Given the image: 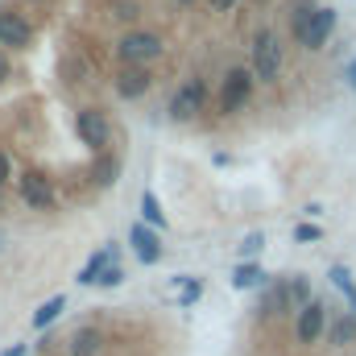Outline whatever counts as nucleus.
<instances>
[{"label": "nucleus", "mask_w": 356, "mask_h": 356, "mask_svg": "<svg viewBox=\"0 0 356 356\" xmlns=\"http://www.w3.org/2000/svg\"><path fill=\"white\" fill-rule=\"evenodd\" d=\"M108 54H112L116 67H154L166 54V38L158 29H149V25H137V29L116 33L112 46H108Z\"/></svg>", "instance_id": "f257e3e1"}, {"label": "nucleus", "mask_w": 356, "mask_h": 356, "mask_svg": "<svg viewBox=\"0 0 356 356\" xmlns=\"http://www.w3.org/2000/svg\"><path fill=\"white\" fill-rule=\"evenodd\" d=\"M257 71L249 67V63H232L224 75H220V83H216V116L220 120H232V116H241L249 104H253V95H257Z\"/></svg>", "instance_id": "f03ea898"}, {"label": "nucleus", "mask_w": 356, "mask_h": 356, "mask_svg": "<svg viewBox=\"0 0 356 356\" xmlns=\"http://www.w3.org/2000/svg\"><path fill=\"white\" fill-rule=\"evenodd\" d=\"M249 67L257 71L261 88H277V79L286 71V42L273 25H257L249 33Z\"/></svg>", "instance_id": "7ed1b4c3"}, {"label": "nucleus", "mask_w": 356, "mask_h": 356, "mask_svg": "<svg viewBox=\"0 0 356 356\" xmlns=\"http://www.w3.org/2000/svg\"><path fill=\"white\" fill-rule=\"evenodd\" d=\"M207 99H216L207 75L191 71L186 79H178V88L170 91V99H166V120H170V124H195V120L207 112Z\"/></svg>", "instance_id": "20e7f679"}, {"label": "nucleus", "mask_w": 356, "mask_h": 356, "mask_svg": "<svg viewBox=\"0 0 356 356\" xmlns=\"http://www.w3.org/2000/svg\"><path fill=\"white\" fill-rule=\"evenodd\" d=\"M71 129H75L79 145L91 149L95 158H99V154H108V145H112V120H108V112H104V108L83 104V108L71 116Z\"/></svg>", "instance_id": "39448f33"}, {"label": "nucleus", "mask_w": 356, "mask_h": 356, "mask_svg": "<svg viewBox=\"0 0 356 356\" xmlns=\"http://www.w3.org/2000/svg\"><path fill=\"white\" fill-rule=\"evenodd\" d=\"M327 327H332V311H327V302L315 294V302H307V307L294 315V344H298V348H315V344L327 340Z\"/></svg>", "instance_id": "423d86ee"}, {"label": "nucleus", "mask_w": 356, "mask_h": 356, "mask_svg": "<svg viewBox=\"0 0 356 356\" xmlns=\"http://www.w3.org/2000/svg\"><path fill=\"white\" fill-rule=\"evenodd\" d=\"M17 199L29 211H54L58 207V186L46 170H21L17 175Z\"/></svg>", "instance_id": "0eeeda50"}, {"label": "nucleus", "mask_w": 356, "mask_h": 356, "mask_svg": "<svg viewBox=\"0 0 356 356\" xmlns=\"http://www.w3.org/2000/svg\"><path fill=\"white\" fill-rule=\"evenodd\" d=\"M33 38H38V29H33V21L21 13V8H13V4H0V50L8 54H21V50H29L33 46Z\"/></svg>", "instance_id": "6e6552de"}, {"label": "nucleus", "mask_w": 356, "mask_h": 356, "mask_svg": "<svg viewBox=\"0 0 356 356\" xmlns=\"http://www.w3.org/2000/svg\"><path fill=\"white\" fill-rule=\"evenodd\" d=\"M112 95L116 99H124V104H137V99H145L154 83H158V75H154V67H112Z\"/></svg>", "instance_id": "1a4fd4ad"}, {"label": "nucleus", "mask_w": 356, "mask_h": 356, "mask_svg": "<svg viewBox=\"0 0 356 356\" xmlns=\"http://www.w3.org/2000/svg\"><path fill=\"white\" fill-rule=\"evenodd\" d=\"M286 315H298L294 311V298H290V277H269V286L261 290V298H257V311H253V319L257 323H266V319H286Z\"/></svg>", "instance_id": "9d476101"}, {"label": "nucleus", "mask_w": 356, "mask_h": 356, "mask_svg": "<svg viewBox=\"0 0 356 356\" xmlns=\"http://www.w3.org/2000/svg\"><path fill=\"white\" fill-rule=\"evenodd\" d=\"M129 245H133V253H137V261L141 266H158L162 257H166V245H162V232H154L149 224H133L129 228Z\"/></svg>", "instance_id": "9b49d317"}, {"label": "nucleus", "mask_w": 356, "mask_h": 356, "mask_svg": "<svg viewBox=\"0 0 356 356\" xmlns=\"http://www.w3.org/2000/svg\"><path fill=\"white\" fill-rule=\"evenodd\" d=\"M108 344L112 340H108V332L99 323H79L71 332V340H67V356H104Z\"/></svg>", "instance_id": "f8f14e48"}, {"label": "nucleus", "mask_w": 356, "mask_h": 356, "mask_svg": "<svg viewBox=\"0 0 356 356\" xmlns=\"http://www.w3.org/2000/svg\"><path fill=\"white\" fill-rule=\"evenodd\" d=\"M336 21H340V13H336L332 4H323V8L315 13V21H311V29H307V38H302V46H298V50H307V54H319V50L332 42V33H336Z\"/></svg>", "instance_id": "ddd939ff"}, {"label": "nucleus", "mask_w": 356, "mask_h": 356, "mask_svg": "<svg viewBox=\"0 0 356 356\" xmlns=\"http://www.w3.org/2000/svg\"><path fill=\"white\" fill-rule=\"evenodd\" d=\"M319 8H323L319 0H286V33L294 38V46H302V38H307Z\"/></svg>", "instance_id": "4468645a"}, {"label": "nucleus", "mask_w": 356, "mask_h": 356, "mask_svg": "<svg viewBox=\"0 0 356 356\" xmlns=\"http://www.w3.org/2000/svg\"><path fill=\"white\" fill-rule=\"evenodd\" d=\"M120 175H124V158H120V154H112V149H108V154H99V158L88 166V182L95 186V191H112V186L120 182Z\"/></svg>", "instance_id": "2eb2a0df"}, {"label": "nucleus", "mask_w": 356, "mask_h": 356, "mask_svg": "<svg viewBox=\"0 0 356 356\" xmlns=\"http://www.w3.org/2000/svg\"><path fill=\"white\" fill-rule=\"evenodd\" d=\"M58 79L71 83V88H83V83L95 79V67H91V58L83 50H67V54L58 58Z\"/></svg>", "instance_id": "dca6fc26"}, {"label": "nucleus", "mask_w": 356, "mask_h": 356, "mask_svg": "<svg viewBox=\"0 0 356 356\" xmlns=\"http://www.w3.org/2000/svg\"><path fill=\"white\" fill-rule=\"evenodd\" d=\"M112 261H120V245H116V241H108L99 253H91L88 261H83V269L75 273V282H79V286H95V282H99V273L112 266Z\"/></svg>", "instance_id": "f3484780"}, {"label": "nucleus", "mask_w": 356, "mask_h": 356, "mask_svg": "<svg viewBox=\"0 0 356 356\" xmlns=\"http://www.w3.org/2000/svg\"><path fill=\"white\" fill-rule=\"evenodd\" d=\"M353 344H356V315H353V311L332 315V327H327V348L344 353V348H353Z\"/></svg>", "instance_id": "a211bd4d"}, {"label": "nucleus", "mask_w": 356, "mask_h": 356, "mask_svg": "<svg viewBox=\"0 0 356 356\" xmlns=\"http://www.w3.org/2000/svg\"><path fill=\"white\" fill-rule=\"evenodd\" d=\"M269 286V273L257 261H236V269H232V290H266Z\"/></svg>", "instance_id": "6ab92c4d"}, {"label": "nucleus", "mask_w": 356, "mask_h": 356, "mask_svg": "<svg viewBox=\"0 0 356 356\" xmlns=\"http://www.w3.org/2000/svg\"><path fill=\"white\" fill-rule=\"evenodd\" d=\"M137 203H141V224H149L154 232H166V211H162V203H158V195H154L149 186L141 191Z\"/></svg>", "instance_id": "aec40b11"}, {"label": "nucleus", "mask_w": 356, "mask_h": 356, "mask_svg": "<svg viewBox=\"0 0 356 356\" xmlns=\"http://www.w3.org/2000/svg\"><path fill=\"white\" fill-rule=\"evenodd\" d=\"M141 0H108V17L112 21H120V25H129V29H137V21H141Z\"/></svg>", "instance_id": "412c9836"}, {"label": "nucleus", "mask_w": 356, "mask_h": 356, "mask_svg": "<svg viewBox=\"0 0 356 356\" xmlns=\"http://www.w3.org/2000/svg\"><path fill=\"white\" fill-rule=\"evenodd\" d=\"M63 311H67V294H54V298H46V302L33 311V327H38V332H46V327H50V323H54Z\"/></svg>", "instance_id": "4be33fe9"}, {"label": "nucleus", "mask_w": 356, "mask_h": 356, "mask_svg": "<svg viewBox=\"0 0 356 356\" xmlns=\"http://www.w3.org/2000/svg\"><path fill=\"white\" fill-rule=\"evenodd\" d=\"M327 277H332V286L348 298V311L356 315V282H353V269H348V266H332V269H327Z\"/></svg>", "instance_id": "5701e85b"}, {"label": "nucleus", "mask_w": 356, "mask_h": 356, "mask_svg": "<svg viewBox=\"0 0 356 356\" xmlns=\"http://www.w3.org/2000/svg\"><path fill=\"white\" fill-rule=\"evenodd\" d=\"M290 277V298H294V311H302L307 302H315V290H311V277L307 273H286Z\"/></svg>", "instance_id": "b1692460"}, {"label": "nucleus", "mask_w": 356, "mask_h": 356, "mask_svg": "<svg viewBox=\"0 0 356 356\" xmlns=\"http://www.w3.org/2000/svg\"><path fill=\"white\" fill-rule=\"evenodd\" d=\"M175 286H182V294H178V307H195L199 302V294H203V282H195V277H186V273H178L170 277Z\"/></svg>", "instance_id": "393cba45"}, {"label": "nucleus", "mask_w": 356, "mask_h": 356, "mask_svg": "<svg viewBox=\"0 0 356 356\" xmlns=\"http://www.w3.org/2000/svg\"><path fill=\"white\" fill-rule=\"evenodd\" d=\"M261 249H266V236H261V232H249V236L236 245V257H241V261H257Z\"/></svg>", "instance_id": "a878e982"}, {"label": "nucleus", "mask_w": 356, "mask_h": 356, "mask_svg": "<svg viewBox=\"0 0 356 356\" xmlns=\"http://www.w3.org/2000/svg\"><path fill=\"white\" fill-rule=\"evenodd\" d=\"M323 241V228L315 224V220H302L298 228H294V245H319Z\"/></svg>", "instance_id": "bb28decb"}, {"label": "nucleus", "mask_w": 356, "mask_h": 356, "mask_svg": "<svg viewBox=\"0 0 356 356\" xmlns=\"http://www.w3.org/2000/svg\"><path fill=\"white\" fill-rule=\"evenodd\" d=\"M120 282H124V266H120V261H112V266L99 273V282H95V286H99V290H112V286H120Z\"/></svg>", "instance_id": "cd10ccee"}, {"label": "nucleus", "mask_w": 356, "mask_h": 356, "mask_svg": "<svg viewBox=\"0 0 356 356\" xmlns=\"http://www.w3.org/2000/svg\"><path fill=\"white\" fill-rule=\"evenodd\" d=\"M203 4H207V13H216V17H228L241 0H203Z\"/></svg>", "instance_id": "c85d7f7f"}, {"label": "nucleus", "mask_w": 356, "mask_h": 356, "mask_svg": "<svg viewBox=\"0 0 356 356\" xmlns=\"http://www.w3.org/2000/svg\"><path fill=\"white\" fill-rule=\"evenodd\" d=\"M13 158H8V154H4V149H0V191H4V186H8V182H13Z\"/></svg>", "instance_id": "c756f323"}, {"label": "nucleus", "mask_w": 356, "mask_h": 356, "mask_svg": "<svg viewBox=\"0 0 356 356\" xmlns=\"http://www.w3.org/2000/svg\"><path fill=\"white\" fill-rule=\"evenodd\" d=\"M8 83H13V58L0 50V88H8Z\"/></svg>", "instance_id": "7c9ffc66"}, {"label": "nucleus", "mask_w": 356, "mask_h": 356, "mask_svg": "<svg viewBox=\"0 0 356 356\" xmlns=\"http://www.w3.org/2000/svg\"><path fill=\"white\" fill-rule=\"evenodd\" d=\"M0 356H29V344H8Z\"/></svg>", "instance_id": "2f4dec72"}, {"label": "nucleus", "mask_w": 356, "mask_h": 356, "mask_svg": "<svg viewBox=\"0 0 356 356\" xmlns=\"http://www.w3.org/2000/svg\"><path fill=\"white\" fill-rule=\"evenodd\" d=\"M302 216H307V220H315V216H323V203H307V207H302Z\"/></svg>", "instance_id": "473e14b6"}, {"label": "nucleus", "mask_w": 356, "mask_h": 356, "mask_svg": "<svg viewBox=\"0 0 356 356\" xmlns=\"http://www.w3.org/2000/svg\"><path fill=\"white\" fill-rule=\"evenodd\" d=\"M344 79H348V88L356 91V58H353V63H348V67H344Z\"/></svg>", "instance_id": "72a5a7b5"}, {"label": "nucleus", "mask_w": 356, "mask_h": 356, "mask_svg": "<svg viewBox=\"0 0 356 356\" xmlns=\"http://www.w3.org/2000/svg\"><path fill=\"white\" fill-rule=\"evenodd\" d=\"M170 4H175V8H195L199 0H170Z\"/></svg>", "instance_id": "f704fd0d"}, {"label": "nucleus", "mask_w": 356, "mask_h": 356, "mask_svg": "<svg viewBox=\"0 0 356 356\" xmlns=\"http://www.w3.org/2000/svg\"><path fill=\"white\" fill-rule=\"evenodd\" d=\"M4 249H8V232L0 228V253H4Z\"/></svg>", "instance_id": "c9c22d12"}, {"label": "nucleus", "mask_w": 356, "mask_h": 356, "mask_svg": "<svg viewBox=\"0 0 356 356\" xmlns=\"http://www.w3.org/2000/svg\"><path fill=\"white\" fill-rule=\"evenodd\" d=\"M0 216H4V191H0Z\"/></svg>", "instance_id": "e433bc0d"}]
</instances>
